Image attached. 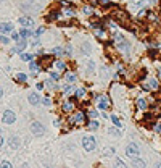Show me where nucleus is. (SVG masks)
<instances>
[{
	"mask_svg": "<svg viewBox=\"0 0 161 168\" xmlns=\"http://www.w3.org/2000/svg\"><path fill=\"white\" fill-rule=\"evenodd\" d=\"M98 128H100V123L95 121V120L89 123V130H90V131H95V130H98Z\"/></svg>",
	"mask_w": 161,
	"mask_h": 168,
	"instance_id": "nucleus-18",
	"label": "nucleus"
},
{
	"mask_svg": "<svg viewBox=\"0 0 161 168\" xmlns=\"http://www.w3.org/2000/svg\"><path fill=\"white\" fill-rule=\"evenodd\" d=\"M26 41H28V39H23V41H19V42H18V44H16V47L13 49V52H19V53H21L23 50L26 49V46H28V42H26Z\"/></svg>",
	"mask_w": 161,
	"mask_h": 168,
	"instance_id": "nucleus-8",
	"label": "nucleus"
},
{
	"mask_svg": "<svg viewBox=\"0 0 161 168\" xmlns=\"http://www.w3.org/2000/svg\"><path fill=\"white\" fill-rule=\"evenodd\" d=\"M73 108H74V105L71 104V102H66V104H63V112L69 113V112H73Z\"/></svg>",
	"mask_w": 161,
	"mask_h": 168,
	"instance_id": "nucleus-16",
	"label": "nucleus"
},
{
	"mask_svg": "<svg viewBox=\"0 0 161 168\" xmlns=\"http://www.w3.org/2000/svg\"><path fill=\"white\" fill-rule=\"evenodd\" d=\"M16 121V115H15L13 110H5L3 115H2V123L5 125H11V123Z\"/></svg>",
	"mask_w": 161,
	"mask_h": 168,
	"instance_id": "nucleus-3",
	"label": "nucleus"
},
{
	"mask_svg": "<svg viewBox=\"0 0 161 168\" xmlns=\"http://www.w3.org/2000/svg\"><path fill=\"white\" fill-rule=\"evenodd\" d=\"M111 121L115 123V126H118V128H121V126H123V123L119 121V118L116 115H111Z\"/></svg>",
	"mask_w": 161,
	"mask_h": 168,
	"instance_id": "nucleus-20",
	"label": "nucleus"
},
{
	"mask_svg": "<svg viewBox=\"0 0 161 168\" xmlns=\"http://www.w3.org/2000/svg\"><path fill=\"white\" fill-rule=\"evenodd\" d=\"M0 167H3V168H11L13 165H11L8 160H2V162H0Z\"/></svg>",
	"mask_w": 161,
	"mask_h": 168,
	"instance_id": "nucleus-25",
	"label": "nucleus"
},
{
	"mask_svg": "<svg viewBox=\"0 0 161 168\" xmlns=\"http://www.w3.org/2000/svg\"><path fill=\"white\" fill-rule=\"evenodd\" d=\"M84 94H85L84 89H76V92H74V95H76L77 99H79V97H84Z\"/></svg>",
	"mask_w": 161,
	"mask_h": 168,
	"instance_id": "nucleus-24",
	"label": "nucleus"
},
{
	"mask_svg": "<svg viewBox=\"0 0 161 168\" xmlns=\"http://www.w3.org/2000/svg\"><path fill=\"white\" fill-rule=\"evenodd\" d=\"M135 104H137V108L139 110H147V100H145L144 97H137V100H135Z\"/></svg>",
	"mask_w": 161,
	"mask_h": 168,
	"instance_id": "nucleus-9",
	"label": "nucleus"
},
{
	"mask_svg": "<svg viewBox=\"0 0 161 168\" xmlns=\"http://www.w3.org/2000/svg\"><path fill=\"white\" fill-rule=\"evenodd\" d=\"M82 147H84L87 152H94L97 149V142H95L94 136H84L82 137Z\"/></svg>",
	"mask_w": 161,
	"mask_h": 168,
	"instance_id": "nucleus-1",
	"label": "nucleus"
},
{
	"mask_svg": "<svg viewBox=\"0 0 161 168\" xmlns=\"http://www.w3.org/2000/svg\"><path fill=\"white\" fill-rule=\"evenodd\" d=\"M84 120H85L84 112H79L76 116H74V121H76V123H84Z\"/></svg>",
	"mask_w": 161,
	"mask_h": 168,
	"instance_id": "nucleus-15",
	"label": "nucleus"
},
{
	"mask_svg": "<svg viewBox=\"0 0 161 168\" xmlns=\"http://www.w3.org/2000/svg\"><path fill=\"white\" fill-rule=\"evenodd\" d=\"M29 68H31V71H39V70H40V65H39V63H35V62H31Z\"/></svg>",
	"mask_w": 161,
	"mask_h": 168,
	"instance_id": "nucleus-22",
	"label": "nucleus"
},
{
	"mask_svg": "<svg viewBox=\"0 0 161 168\" xmlns=\"http://www.w3.org/2000/svg\"><path fill=\"white\" fill-rule=\"evenodd\" d=\"M111 154H113V149H111V147H108V150L103 152V155H111Z\"/></svg>",
	"mask_w": 161,
	"mask_h": 168,
	"instance_id": "nucleus-38",
	"label": "nucleus"
},
{
	"mask_svg": "<svg viewBox=\"0 0 161 168\" xmlns=\"http://www.w3.org/2000/svg\"><path fill=\"white\" fill-rule=\"evenodd\" d=\"M115 165H116V167H126V163H124L121 158H116V163Z\"/></svg>",
	"mask_w": 161,
	"mask_h": 168,
	"instance_id": "nucleus-31",
	"label": "nucleus"
},
{
	"mask_svg": "<svg viewBox=\"0 0 161 168\" xmlns=\"http://www.w3.org/2000/svg\"><path fill=\"white\" fill-rule=\"evenodd\" d=\"M87 115L90 116V118H97V116H98V113L95 112V110H89V113H87Z\"/></svg>",
	"mask_w": 161,
	"mask_h": 168,
	"instance_id": "nucleus-30",
	"label": "nucleus"
},
{
	"mask_svg": "<svg viewBox=\"0 0 161 168\" xmlns=\"http://www.w3.org/2000/svg\"><path fill=\"white\" fill-rule=\"evenodd\" d=\"M65 79L69 81V83H74V81L77 79V76H76L74 73H66V74H65Z\"/></svg>",
	"mask_w": 161,
	"mask_h": 168,
	"instance_id": "nucleus-17",
	"label": "nucleus"
},
{
	"mask_svg": "<svg viewBox=\"0 0 161 168\" xmlns=\"http://www.w3.org/2000/svg\"><path fill=\"white\" fill-rule=\"evenodd\" d=\"M132 165L134 167H145V162L140 160V158H135V160H132Z\"/></svg>",
	"mask_w": 161,
	"mask_h": 168,
	"instance_id": "nucleus-21",
	"label": "nucleus"
},
{
	"mask_svg": "<svg viewBox=\"0 0 161 168\" xmlns=\"http://www.w3.org/2000/svg\"><path fill=\"white\" fill-rule=\"evenodd\" d=\"M53 53H55V55H61V53H63V50L60 49V47H55V49H53Z\"/></svg>",
	"mask_w": 161,
	"mask_h": 168,
	"instance_id": "nucleus-32",
	"label": "nucleus"
},
{
	"mask_svg": "<svg viewBox=\"0 0 161 168\" xmlns=\"http://www.w3.org/2000/svg\"><path fill=\"white\" fill-rule=\"evenodd\" d=\"M148 88L150 89H155V91H158V89H160V84H158V79H150L148 81Z\"/></svg>",
	"mask_w": 161,
	"mask_h": 168,
	"instance_id": "nucleus-14",
	"label": "nucleus"
},
{
	"mask_svg": "<svg viewBox=\"0 0 161 168\" xmlns=\"http://www.w3.org/2000/svg\"><path fill=\"white\" fill-rule=\"evenodd\" d=\"M126 154L129 155V157H137V155L140 154L139 146H137V144H134V142H130L129 146L126 147Z\"/></svg>",
	"mask_w": 161,
	"mask_h": 168,
	"instance_id": "nucleus-4",
	"label": "nucleus"
},
{
	"mask_svg": "<svg viewBox=\"0 0 161 168\" xmlns=\"http://www.w3.org/2000/svg\"><path fill=\"white\" fill-rule=\"evenodd\" d=\"M50 78H52V79H58L60 74L58 73H52V71H50Z\"/></svg>",
	"mask_w": 161,
	"mask_h": 168,
	"instance_id": "nucleus-35",
	"label": "nucleus"
},
{
	"mask_svg": "<svg viewBox=\"0 0 161 168\" xmlns=\"http://www.w3.org/2000/svg\"><path fill=\"white\" fill-rule=\"evenodd\" d=\"M92 2V5H97V0H90Z\"/></svg>",
	"mask_w": 161,
	"mask_h": 168,
	"instance_id": "nucleus-43",
	"label": "nucleus"
},
{
	"mask_svg": "<svg viewBox=\"0 0 161 168\" xmlns=\"http://www.w3.org/2000/svg\"><path fill=\"white\" fill-rule=\"evenodd\" d=\"M0 41H2V44H8V37H7V36H3V34L0 36Z\"/></svg>",
	"mask_w": 161,
	"mask_h": 168,
	"instance_id": "nucleus-33",
	"label": "nucleus"
},
{
	"mask_svg": "<svg viewBox=\"0 0 161 168\" xmlns=\"http://www.w3.org/2000/svg\"><path fill=\"white\" fill-rule=\"evenodd\" d=\"M44 31H45V28H39V29H35V32H34V37H39V36L42 34Z\"/></svg>",
	"mask_w": 161,
	"mask_h": 168,
	"instance_id": "nucleus-29",
	"label": "nucleus"
},
{
	"mask_svg": "<svg viewBox=\"0 0 161 168\" xmlns=\"http://www.w3.org/2000/svg\"><path fill=\"white\" fill-rule=\"evenodd\" d=\"M84 13H85V15H92V7H90V8L85 7V8H84Z\"/></svg>",
	"mask_w": 161,
	"mask_h": 168,
	"instance_id": "nucleus-36",
	"label": "nucleus"
},
{
	"mask_svg": "<svg viewBox=\"0 0 161 168\" xmlns=\"http://www.w3.org/2000/svg\"><path fill=\"white\" fill-rule=\"evenodd\" d=\"M55 66L58 68V70H65V62H61V60H58V62H55Z\"/></svg>",
	"mask_w": 161,
	"mask_h": 168,
	"instance_id": "nucleus-27",
	"label": "nucleus"
},
{
	"mask_svg": "<svg viewBox=\"0 0 161 168\" xmlns=\"http://www.w3.org/2000/svg\"><path fill=\"white\" fill-rule=\"evenodd\" d=\"M65 92H66V94H69V92H71V86H69V84L65 88Z\"/></svg>",
	"mask_w": 161,
	"mask_h": 168,
	"instance_id": "nucleus-40",
	"label": "nucleus"
},
{
	"mask_svg": "<svg viewBox=\"0 0 161 168\" xmlns=\"http://www.w3.org/2000/svg\"><path fill=\"white\" fill-rule=\"evenodd\" d=\"M108 107H110L108 97H105V95H100V97H98V108H100V110H106Z\"/></svg>",
	"mask_w": 161,
	"mask_h": 168,
	"instance_id": "nucleus-5",
	"label": "nucleus"
},
{
	"mask_svg": "<svg viewBox=\"0 0 161 168\" xmlns=\"http://www.w3.org/2000/svg\"><path fill=\"white\" fill-rule=\"evenodd\" d=\"M11 39L16 42H19V39H21V34H18V32H11Z\"/></svg>",
	"mask_w": 161,
	"mask_h": 168,
	"instance_id": "nucleus-28",
	"label": "nucleus"
},
{
	"mask_svg": "<svg viewBox=\"0 0 161 168\" xmlns=\"http://www.w3.org/2000/svg\"><path fill=\"white\" fill-rule=\"evenodd\" d=\"M108 134H111V136H121L119 130H116V128H110V130H108Z\"/></svg>",
	"mask_w": 161,
	"mask_h": 168,
	"instance_id": "nucleus-23",
	"label": "nucleus"
},
{
	"mask_svg": "<svg viewBox=\"0 0 161 168\" xmlns=\"http://www.w3.org/2000/svg\"><path fill=\"white\" fill-rule=\"evenodd\" d=\"M35 89H37V91H42V89H44V84H42V83L35 84Z\"/></svg>",
	"mask_w": 161,
	"mask_h": 168,
	"instance_id": "nucleus-37",
	"label": "nucleus"
},
{
	"mask_svg": "<svg viewBox=\"0 0 161 168\" xmlns=\"http://www.w3.org/2000/svg\"><path fill=\"white\" fill-rule=\"evenodd\" d=\"M94 66H95V65H94V62H90V63H89V70H94Z\"/></svg>",
	"mask_w": 161,
	"mask_h": 168,
	"instance_id": "nucleus-42",
	"label": "nucleus"
},
{
	"mask_svg": "<svg viewBox=\"0 0 161 168\" xmlns=\"http://www.w3.org/2000/svg\"><path fill=\"white\" fill-rule=\"evenodd\" d=\"M155 131H156L158 134H161V123H160V125H156V126H155Z\"/></svg>",
	"mask_w": 161,
	"mask_h": 168,
	"instance_id": "nucleus-39",
	"label": "nucleus"
},
{
	"mask_svg": "<svg viewBox=\"0 0 161 168\" xmlns=\"http://www.w3.org/2000/svg\"><path fill=\"white\" fill-rule=\"evenodd\" d=\"M42 104H44V105H47V107H50V104H52V102H50V99H47V97H45V99H42Z\"/></svg>",
	"mask_w": 161,
	"mask_h": 168,
	"instance_id": "nucleus-34",
	"label": "nucleus"
},
{
	"mask_svg": "<svg viewBox=\"0 0 161 168\" xmlns=\"http://www.w3.org/2000/svg\"><path fill=\"white\" fill-rule=\"evenodd\" d=\"M160 78H161V70H160Z\"/></svg>",
	"mask_w": 161,
	"mask_h": 168,
	"instance_id": "nucleus-44",
	"label": "nucleus"
},
{
	"mask_svg": "<svg viewBox=\"0 0 161 168\" xmlns=\"http://www.w3.org/2000/svg\"><path fill=\"white\" fill-rule=\"evenodd\" d=\"M15 79H16L18 83H26V81H28V76H26L24 73H16L15 74Z\"/></svg>",
	"mask_w": 161,
	"mask_h": 168,
	"instance_id": "nucleus-13",
	"label": "nucleus"
},
{
	"mask_svg": "<svg viewBox=\"0 0 161 168\" xmlns=\"http://www.w3.org/2000/svg\"><path fill=\"white\" fill-rule=\"evenodd\" d=\"M19 23H21L23 28H31V26H34V20H32V18H29V16L19 18Z\"/></svg>",
	"mask_w": 161,
	"mask_h": 168,
	"instance_id": "nucleus-6",
	"label": "nucleus"
},
{
	"mask_svg": "<svg viewBox=\"0 0 161 168\" xmlns=\"http://www.w3.org/2000/svg\"><path fill=\"white\" fill-rule=\"evenodd\" d=\"M31 131L34 136H44L45 134V126L39 121H32L31 123Z\"/></svg>",
	"mask_w": 161,
	"mask_h": 168,
	"instance_id": "nucleus-2",
	"label": "nucleus"
},
{
	"mask_svg": "<svg viewBox=\"0 0 161 168\" xmlns=\"http://www.w3.org/2000/svg\"><path fill=\"white\" fill-rule=\"evenodd\" d=\"M148 53H150V57H156V50H150Z\"/></svg>",
	"mask_w": 161,
	"mask_h": 168,
	"instance_id": "nucleus-41",
	"label": "nucleus"
},
{
	"mask_svg": "<svg viewBox=\"0 0 161 168\" xmlns=\"http://www.w3.org/2000/svg\"><path fill=\"white\" fill-rule=\"evenodd\" d=\"M19 34H21V37H23V39H29L31 36H34V32L29 31V28H23L21 31H19Z\"/></svg>",
	"mask_w": 161,
	"mask_h": 168,
	"instance_id": "nucleus-12",
	"label": "nucleus"
},
{
	"mask_svg": "<svg viewBox=\"0 0 161 168\" xmlns=\"http://www.w3.org/2000/svg\"><path fill=\"white\" fill-rule=\"evenodd\" d=\"M32 58H34V57H32L31 53H21V60H23V62H32Z\"/></svg>",
	"mask_w": 161,
	"mask_h": 168,
	"instance_id": "nucleus-19",
	"label": "nucleus"
},
{
	"mask_svg": "<svg viewBox=\"0 0 161 168\" xmlns=\"http://www.w3.org/2000/svg\"><path fill=\"white\" fill-rule=\"evenodd\" d=\"M39 102H40V97H39L35 92H32V94H29V104H32V105H37Z\"/></svg>",
	"mask_w": 161,
	"mask_h": 168,
	"instance_id": "nucleus-11",
	"label": "nucleus"
},
{
	"mask_svg": "<svg viewBox=\"0 0 161 168\" xmlns=\"http://www.w3.org/2000/svg\"><path fill=\"white\" fill-rule=\"evenodd\" d=\"M0 32H13V24L11 23H2L0 24Z\"/></svg>",
	"mask_w": 161,
	"mask_h": 168,
	"instance_id": "nucleus-10",
	"label": "nucleus"
},
{
	"mask_svg": "<svg viewBox=\"0 0 161 168\" xmlns=\"http://www.w3.org/2000/svg\"><path fill=\"white\" fill-rule=\"evenodd\" d=\"M19 144L21 142H19V139H18L16 136H11L10 139H8V146H10V149H13V150L19 147Z\"/></svg>",
	"mask_w": 161,
	"mask_h": 168,
	"instance_id": "nucleus-7",
	"label": "nucleus"
},
{
	"mask_svg": "<svg viewBox=\"0 0 161 168\" xmlns=\"http://www.w3.org/2000/svg\"><path fill=\"white\" fill-rule=\"evenodd\" d=\"M56 18H58V13L53 11V13H50L49 16H47V21H53V20H56Z\"/></svg>",
	"mask_w": 161,
	"mask_h": 168,
	"instance_id": "nucleus-26",
	"label": "nucleus"
}]
</instances>
